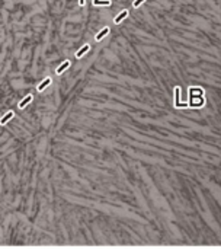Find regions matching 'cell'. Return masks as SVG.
I'll return each instance as SVG.
<instances>
[{"label":"cell","instance_id":"1","mask_svg":"<svg viewBox=\"0 0 221 249\" xmlns=\"http://www.w3.org/2000/svg\"><path fill=\"white\" fill-rule=\"evenodd\" d=\"M68 66H70V61H64V63H63V64H61V66L55 70V72H57V74H61V73H63V72H64Z\"/></svg>","mask_w":221,"mask_h":249},{"label":"cell","instance_id":"2","mask_svg":"<svg viewBox=\"0 0 221 249\" xmlns=\"http://www.w3.org/2000/svg\"><path fill=\"white\" fill-rule=\"evenodd\" d=\"M31 101H32V96H31V95H29V96H26V98H25V99H23V101H20V102H19V105H18V106H19V108H25V106H26V105H28V104H29V102H31Z\"/></svg>","mask_w":221,"mask_h":249},{"label":"cell","instance_id":"3","mask_svg":"<svg viewBox=\"0 0 221 249\" xmlns=\"http://www.w3.org/2000/svg\"><path fill=\"white\" fill-rule=\"evenodd\" d=\"M89 48H90V45H85V47H83L80 51H77V52H76V57H77V58H80L82 55H85V54H86V52L89 51Z\"/></svg>","mask_w":221,"mask_h":249},{"label":"cell","instance_id":"4","mask_svg":"<svg viewBox=\"0 0 221 249\" xmlns=\"http://www.w3.org/2000/svg\"><path fill=\"white\" fill-rule=\"evenodd\" d=\"M108 32H109V28H103V29H102V31L96 35V41H100V40H102V38L108 34Z\"/></svg>","mask_w":221,"mask_h":249},{"label":"cell","instance_id":"5","mask_svg":"<svg viewBox=\"0 0 221 249\" xmlns=\"http://www.w3.org/2000/svg\"><path fill=\"white\" fill-rule=\"evenodd\" d=\"M12 117H13V112H12V111H9V112H7V114H6L1 120H0V124H6V123H7Z\"/></svg>","mask_w":221,"mask_h":249},{"label":"cell","instance_id":"6","mask_svg":"<svg viewBox=\"0 0 221 249\" xmlns=\"http://www.w3.org/2000/svg\"><path fill=\"white\" fill-rule=\"evenodd\" d=\"M127 15H128V10H124L122 13H119V15L115 18V23H119V22H121V21H122V19L127 16Z\"/></svg>","mask_w":221,"mask_h":249},{"label":"cell","instance_id":"7","mask_svg":"<svg viewBox=\"0 0 221 249\" xmlns=\"http://www.w3.org/2000/svg\"><path fill=\"white\" fill-rule=\"evenodd\" d=\"M49 83H51V79H49V77H47L44 82H42L41 84H40V86H38V90H44V89L47 87V86H48V84H49Z\"/></svg>","mask_w":221,"mask_h":249},{"label":"cell","instance_id":"8","mask_svg":"<svg viewBox=\"0 0 221 249\" xmlns=\"http://www.w3.org/2000/svg\"><path fill=\"white\" fill-rule=\"evenodd\" d=\"M175 90H176V106H182V105L179 104V92H180V89H179V87H176Z\"/></svg>","mask_w":221,"mask_h":249},{"label":"cell","instance_id":"9","mask_svg":"<svg viewBox=\"0 0 221 249\" xmlns=\"http://www.w3.org/2000/svg\"><path fill=\"white\" fill-rule=\"evenodd\" d=\"M143 1H144V0H135V1H134V7H138Z\"/></svg>","mask_w":221,"mask_h":249},{"label":"cell","instance_id":"10","mask_svg":"<svg viewBox=\"0 0 221 249\" xmlns=\"http://www.w3.org/2000/svg\"><path fill=\"white\" fill-rule=\"evenodd\" d=\"M95 1H99V0H95Z\"/></svg>","mask_w":221,"mask_h":249}]
</instances>
